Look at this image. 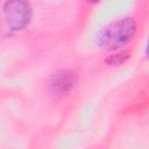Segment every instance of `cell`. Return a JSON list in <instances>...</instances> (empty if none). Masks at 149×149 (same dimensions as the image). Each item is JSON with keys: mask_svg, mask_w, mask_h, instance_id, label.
Wrapping results in <instances>:
<instances>
[{"mask_svg": "<svg viewBox=\"0 0 149 149\" xmlns=\"http://www.w3.org/2000/svg\"><path fill=\"white\" fill-rule=\"evenodd\" d=\"M136 34V22L133 17H123L106 26L97 36L101 49L118 50L128 44Z\"/></svg>", "mask_w": 149, "mask_h": 149, "instance_id": "obj_1", "label": "cell"}, {"mask_svg": "<svg viewBox=\"0 0 149 149\" xmlns=\"http://www.w3.org/2000/svg\"><path fill=\"white\" fill-rule=\"evenodd\" d=\"M3 14L8 27L14 31L24 29L33 16L29 0H7L3 5Z\"/></svg>", "mask_w": 149, "mask_h": 149, "instance_id": "obj_2", "label": "cell"}, {"mask_svg": "<svg viewBox=\"0 0 149 149\" xmlns=\"http://www.w3.org/2000/svg\"><path fill=\"white\" fill-rule=\"evenodd\" d=\"M77 81V73L73 70H59L50 79V90L56 95L69 93Z\"/></svg>", "mask_w": 149, "mask_h": 149, "instance_id": "obj_3", "label": "cell"}, {"mask_svg": "<svg viewBox=\"0 0 149 149\" xmlns=\"http://www.w3.org/2000/svg\"><path fill=\"white\" fill-rule=\"evenodd\" d=\"M128 54L127 52H121V54H116V55H112L106 59V63H108L109 65H121L123 62H126V59L128 58Z\"/></svg>", "mask_w": 149, "mask_h": 149, "instance_id": "obj_4", "label": "cell"}, {"mask_svg": "<svg viewBox=\"0 0 149 149\" xmlns=\"http://www.w3.org/2000/svg\"><path fill=\"white\" fill-rule=\"evenodd\" d=\"M87 1H88L90 3H98L100 0H87Z\"/></svg>", "mask_w": 149, "mask_h": 149, "instance_id": "obj_5", "label": "cell"}]
</instances>
